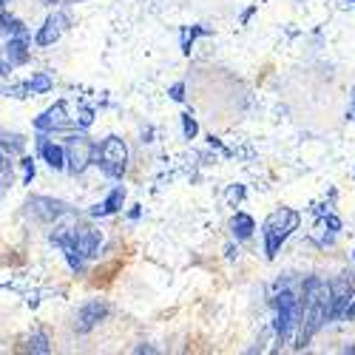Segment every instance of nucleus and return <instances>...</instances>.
<instances>
[{"mask_svg":"<svg viewBox=\"0 0 355 355\" xmlns=\"http://www.w3.org/2000/svg\"><path fill=\"white\" fill-rule=\"evenodd\" d=\"M123 202H125V188H114V191L108 193V199H105L103 205H97L92 214H94V216H111V214H116V211L123 208Z\"/></svg>","mask_w":355,"mask_h":355,"instance_id":"nucleus-13","label":"nucleus"},{"mask_svg":"<svg viewBox=\"0 0 355 355\" xmlns=\"http://www.w3.org/2000/svg\"><path fill=\"white\" fill-rule=\"evenodd\" d=\"M242 196H245V188H230V191H227V199H230V202H239Z\"/></svg>","mask_w":355,"mask_h":355,"instance_id":"nucleus-20","label":"nucleus"},{"mask_svg":"<svg viewBox=\"0 0 355 355\" xmlns=\"http://www.w3.org/2000/svg\"><path fill=\"white\" fill-rule=\"evenodd\" d=\"M349 116H352V120H355V103L349 105Z\"/></svg>","mask_w":355,"mask_h":355,"instance_id":"nucleus-25","label":"nucleus"},{"mask_svg":"<svg viewBox=\"0 0 355 355\" xmlns=\"http://www.w3.org/2000/svg\"><path fill=\"white\" fill-rule=\"evenodd\" d=\"M63 32H66V17H63V15H51V17L43 23V28L37 32V46H51V43H57Z\"/></svg>","mask_w":355,"mask_h":355,"instance_id":"nucleus-9","label":"nucleus"},{"mask_svg":"<svg viewBox=\"0 0 355 355\" xmlns=\"http://www.w3.org/2000/svg\"><path fill=\"white\" fill-rule=\"evenodd\" d=\"M355 302V282L344 273L336 282H330V318L347 315L349 304Z\"/></svg>","mask_w":355,"mask_h":355,"instance_id":"nucleus-5","label":"nucleus"},{"mask_svg":"<svg viewBox=\"0 0 355 355\" xmlns=\"http://www.w3.org/2000/svg\"><path fill=\"white\" fill-rule=\"evenodd\" d=\"M171 97H173V100H182V97H185V94H182V83L171 88Z\"/></svg>","mask_w":355,"mask_h":355,"instance_id":"nucleus-21","label":"nucleus"},{"mask_svg":"<svg viewBox=\"0 0 355 355\" xmlns=\"http://www.w3.org/2000/svg\"><path fill=\"white\" fill-rule=\"evenodd\" d=\"M276 333H279V341L287 344L299 327V299L290 293V290H282L279 299H276Z\"/></svg>","mask_w":355,"mask_h":355,"instance_id":"nucleus-3","label":"nucleus"},{"mask_svg":"<svg viewBox=\"0 0 355 355\" xmlns=\"http://www.w3.org/2000/svg\"><path fill=\"white\" fill-rule=\"evenodd\" d=\"M12 185V165L6 162V157L0 154V193Z\"/></svg>","mask_w":355,"mask_h":355,"instance_id":"nucleus-18","label":"nucleus"},{"mask_svg":"<svg viewBox=\"0 0 355 355\" xmlns=\"http://www.w3.org/2000/svg\"><path fill=\"white\" fill-rule=\"evenodd\" d=\"M32 176H35V165H32V159H26V180L32 182Z\"/></svg>","mask_w":355,"mask_h":355,"instance_id":"nucleus-22","label":"nucleus"},{"mask_svg":"<svg viewBox=\"0 0 355 355\" xmlns=\"http://www.w3.org/2000/svg\"><path fill=\"white\" fill-rule=\"evenodd\" d=\"M28 92L32 94H46V92H51V77L49 74H35L32 80H28Z\"/></svg>","mask_w":355,"mask_h":355,"instance_id":"nucleus-16","label":"nucleus"},{"mask_svg":"<svg viewBox=\"0 0 355 355\" xmlns=\"http://www.w3.org/2000/svg\"><path fill=\"white\" fill-rule=\"evenodd\" d=\"M26 35H20L17 40H9V63H26L28 51H26Z\"/></svg>","mask_w":355,"mask_h":355,"instance_id":"nucleus-15","label":"nucleus"},{"mask_svg":"<svg viewBox=\"0 0 355 355\" xmlns=\"http://www.w3.org/2000/svg\"><path fill=\"white\" fill-rule=\"evenodd\" d=\"M352 256H355V253H352Z\"/></svg>","mask_w":355,"mask_h":355,"instance_id":"nucleus-29","label":"nucleus"},{"mask_svg":"<svg viewBox=\"0 0 355 355\" xmlns=\"http://www.w3.org/2000/svg\"><path fill=\"white\" fill-rule=\"evenodd\" d=\"M352 103H355V88H352Z\"/></svg>","mask_w":355,"mask_h":355,"instance_id":"nucleus-27","label":"nucleus"},{"mask_svg":"<svg viewBox=\"0 0 355 355\" xmlns=\"http://www.w3.org/2000/svg\"><path fill=\"white\" fill-rule=\"evenodd\" d=\"M6 3H9V0H0V6H6Z\"/></svg>","mask_w":355,"mask_h":355,"instance_id":"nucleus-26","label":"nucleus"},{"mask_svg":"<svg viewBox=\"0 0 355 355\" xmlns=\"http://www.w3.org/2000/svg\"><path fill=\"white\" fill-rule=\"evenodd\" d=\"M28 349H32V352H40V355H49V352H51V347H49V341H46L43 333H35L32 338H28Z\"/></svg>","mask_w":355,"mask_h":355,"instance_id":"nucleus-17","label":"nucleus"},{"mask_svg":"<svg viewBox=\"0 0 355 355\" xmlns=\"http://www.w3.org/2000/svg\"><path fill=\"white\" fill-rule=\"evenodd\" d=\"M94 142L92 139H85V137H74L71 142H69V148H66V154H69V162H71V171L74 173H83L85 168H88V162H92V157H94Z\"/></svg>","mask_w":355,"mask_h":355,"instance_id":"nucleus-7","label":"nucleus"},{"mask_svg":"<svg viewBox=\"0 0 355 355\" xmlns=\"http://www.w3.org/2000/svg\"><path fill=\"white\" fill-rule=\"evenodd\" d=\"M349 3H355V0H349Z\"/></svg>","mask_w":355,"mask_h":355,"instance_id":"nucleus-28","label":"nucleus"},{"mask_svg":"<svg viewBox=\"0 0 355 355\" xmlns=\"http://www.w3.org/2000/svg\"><path fill=\"white\" fill-rule=\"evenodd\" d=\"M230 227H233V236H236V239H250L253 230H256V222H253L248 214H236L233 222H230Z\"/></svg>","mask_w":355,"mask_h":355,"instance_id":"nucleus-14","label":"nucleus"},{"mask_svg":"<svg viewBox=\"0 0 355 355\" xmlns=\"http://www.w3.org/2000/svg\"><path fill=\"white\" fill-rule=\"evenodd\" d=\"M295 227H299V214L290 208H282L268 219V225H264V250H268V259H273L279 253L282 242Z\"/></svg>","mask_w":355,"mask_h":355,"instance_id":"nucleus-2","label":"nucleus"},{"mask_svg":"<svg viewBox=\"0 0 355 355\" xmlns=\"http://www.w3.org/2000/svg\"><path fill=\"white\" fill-rule=\"evenodd\" d=\"M28 208H32L40 219H46V222H51V219H57V216H63V214H69V208L63 202H54V199H46V196H37V199H32L28 202Z\"/></svg>","mask_w":355,"mask_h":355,"instance_id":"nucleus-10","label":"nucleus"},{"mask_svg":"<svg viewBox=\"0 0 355 355\" xmlns=\"http://www.w3.org/2000/svg\"><path fill=\"white\" fill-rule=\"evenodd\" d=\"M74 248H77V253H83V256H94L97 253V248H100V233L97 230H80L77 236H74V242H71Z\"/></svg>","mask_w":355,"mask_h":355,"instance_id":"nucleus-11","label":"nucleus"},{"mask_svg":"<svg viewBox=\"0 0 355 355\" xmlns=\"http://www.w3.org/2000/svg\"><path fill=\"white\" fill-rule=\"evenodd\" d=\"M347 315H355V302L349 304V310H347Z\"/></svg>","mask_w":355,"mask_h":355,"instance_id":"nucleus-24","label":"nucleus"},{"mask_svg":"<svg viewBox=\"0 0 355 355\" xmlns=\"http://www.w3.org/2000/svg\"><path fill=\"white\" fill-rule=\"evenodd\" d=\"M105 315H108V304H105V302H85V304L77 310L74 330H77V333H92Z\"/></svg>","mask_w":355,"mask_h":355,"instance_id":"nucleus-6","label":"nucleus"},{"mask_svg":"<svg viewBox=\"0 0 355 355\" xmlns=\"http://www.w3.org/2000/svg\"><path fill=\"white\" fill-rule=\"evenodd\" d=\"M100 168L108 173V176H123L125 173V165H128V148L120 137H108L103 145H100Z\"/></svg>","mask_w":355,"mask_h":355,"instance_id":"nucleus-4","label":"nucleus"},{"mask_svg":"<svg viewBox=\"0 0 355 355\" xmlns=\"http://www.w3.org/2000/svg\"><path fill=\"white\" fill-rule=\"evenodd\" d=\"M330 318V284L321 279H307L304 293L299 302V336H295V347H304Z\"/></svg>","mask_w":355,"mask_h":355,"instance_id":"nucleus-1","label":"nucleus"},{"mask_svg":"<svg viewBox=\"0 0 355 355\" xmlns=\"http://www.w3.org/2000/svg\"><path fill=\"white\" fill-rule=\"evenodd\" d=\"M69 125H71V120L66 116V105L63 103L51 105L49 111H43L37 120H35V128L37 131H60V128H69Z\"/></svg>","mask_w":355,"mask_h":355,"instance_id":"nucleus-8","label":"nucleus"},{"mask_svg":"<svg viewBox=\"0 0 355 355\" xmlns=\"http://www.w3.org/2000/svg\"><path fill=\"white\" fill-rule=\"evenodd\" d=\"M40 154H43V159L49 162L51 171H63V165H66V151H63L60 145L43 139V142H40Z\"/></svg>","mask_w":355,"mask_h":355,"instance_id":"nucleus-12","label":"nucleus"},{"mask_svg":"<svg viewBox=\"0 0 355 355\" xmlns=\"http://www.w3.org/2000/svg\"><path fill=\"white\" fill-rule=\"evenodd\" d=\"M182 128H185V137H188V139H193V137H196V131H199L196 120H193V116H188V114L182 116Z\"/></svg>","mask_w":355,"mask_h":355,"instance_id":"nucleus-19","label":"nucleus"},{"mask_svg":"<svg viewBox=\"0 0 355 355\" xmlns=\"http://www.w3.org/2000/svg\"><path fill=\"white\" fill-rule=\"evenodd\" d=\"M54 3H80V0H54Z\"/></svg>","mask_w":355,"mask_h":355,"instance_id":"nucleus-23","label":"nucleus"}]
</instances>
